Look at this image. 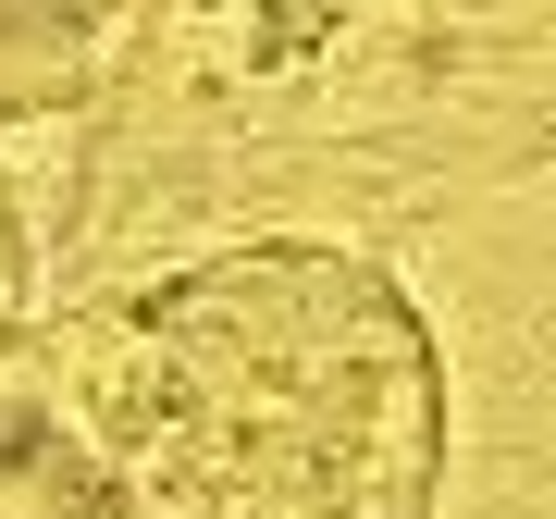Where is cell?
<instances>
[{"label":"cell","mask_w":556,"mask_h":519,"mask_svg":"<svg viewBox=\"0 0 556 519\" xmlns=\"http://www.w3.org/2000/svg\"><path fill=\"white\" fill-rule=\"evenodd\" d=\"M0 519H124L100 433L25 371H0Z\"/></svg>","instance_id":"7a4b0ae2"},{"label":"cell","mask_w":556,"mask_h":519,"mask_svg":"<svg viewBox=\"0 0 556 519\" xmlns=\"http://www.w3.org/2000/svg\"><path fill=\"white\" fill-rule=\"evenodd\" d=\"M112 75V0H0V124H50Z\"/></svg>","instance_id":"3957f363"},{"label":"cell","mask_w":556,"mask_h":519,"mask_svg":"<svg viewBox=\"0 0 556 519\" xmlns=\"http://www.w3.org/2000/svg\"><path fill=\"white\" fill-rule=\"evenodd\" d=\"M186 13L236 25V38H260V50H298L309 25H334V13H346V0H186Z\"/></svg>","instance_id":"277c9868"},{"label":"cell","mask_w":556,"mask_h":519,"mask_svg":"<svg viewBox=\"0 0 556 519\" xmlns=\"http://www.w3.org/2000/svg\"><path fill=\"white\" fill-rule=\"evenodd\" d=\"M87 433L124 519H433L445 346L383 260L248 236L100 321Z\"/></svg>","instance_id":"6da1fadb"},{"label":"cell","mask_w":556,"mask_h":519,"mask_svg":"<svg viewBox=\"0 0 556 519\" xmlns=\"http://www.w3.org/2000/svg\"><path fill=\"white\" fill-rule=\"evenodd\" d=\"M25 298H38V248H25V199H13V174H0V346H13Z\"/></svg>","instance_id":"5b68a950"}]
</instances>
